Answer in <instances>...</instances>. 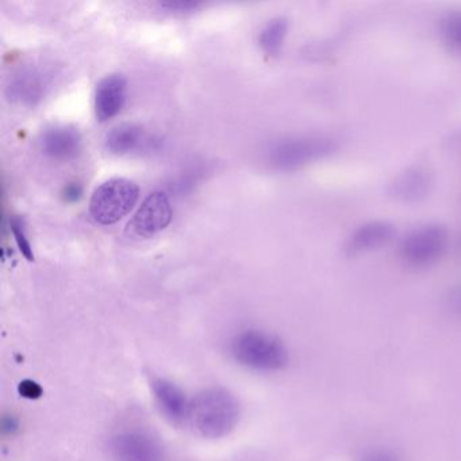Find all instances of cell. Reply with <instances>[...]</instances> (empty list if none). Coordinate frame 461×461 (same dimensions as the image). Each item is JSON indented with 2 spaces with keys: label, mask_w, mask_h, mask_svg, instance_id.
<instances>
[{
  "label": "cell",
  "mask_w": 461,
  "mask_h": 461,
  "mask_svg": "<svg viewBox=\"0 0 461 461\" xmlns=\"http://www.w3.org/2000/svg\"><path fill=\"white\" fill-rule=\"evenodd\" d=\"M174 217L171 201L163 191H155L142 202L141 206L129 223V229L136 236L149 239L164 230Z\"/></svg>",
  "instance_id": "cell-7"
},
{
  "label": "cell",
  "mask_w": 461,
  "mask_h": 461,
  "mask_svg": "<svg viewBox=\"0 0 461 461\" xmlns=\"http://www.w3.org/2000/svg\"><path fill=\"white\" fill-rule=\"evenodd\" d=\"M447 244V233L438 225L423 226L410 233L402 244L403 260L414 267H426L438 260Z\"/></svg>",
  "instance_id": "cell-5"
},
{
  "label": "cell",
  "mask_w": 461,
  "mask_h": 461,
  "mask_svg": "<svg viewBox=\"0 0 461 461\" xmlns=\"http://www.w3.org/2000/svg\"><path fill=\"white\" fill-rule=\"evenodd\" d=\"M287 32L288 23L285 18H275V20L269 21L258 37V42H260L264 53L271 58H276L282 50Z\"/></svg>",
  "instance_id": "cell-14"
},
{
  "label": "cell",
  "mask_w": 461,
  "mask_h": 461,
  "mask_svg": "<svg viewBox=\"0 0 461 461\" xmlns=\"http://www.w3.org/2000/svg\"><path fill=\"white\" fill-rule=\"evenodd\" d=\"M230 350L237 363L255 371H277L287 363V350L280 339L255 329L234 336Z\"/></svg>",
  "instance_id": "cell-2"
},
{
  "label": "cell",
  "mask_w": 461,
  "mask_h": 461,
  "mask_svg": "<svg viewBox=\"0 0 461 461\" xmlns=\"http://www.w3.org/2000/svg\"><path fill=\"white\" fill-rule=\"evenodd\" d=\"M83 195V187L79 185V183H69L68 185L64 187L63 191V198L64 201L69 202V203H74V202L79 201Z\"/></svg>",
  "instance_id": "cell-19"
},
{
  "label": "cell",
  "mask_w": 461,
  "mask_h": 461,
  "mask_svg": "<svg viewBox=\"0 0 461 461\" xmlns=\"http://www.w3.org/2000/svg\"><path fill=\"white\" fill-rule=\"evenodd\" d=\"M201 6L202 5L198 2H164V4H160L161 9L171 13H180V14L194 12Z\"/></svg>",
  "instance_id": "cell-18"
},
{
  "label": "cell",
  "mask_w": 461,
  "mask_h": 461,
  "mask_svg": "<svg viewBox=\"0 0 461 461\" xmlns=\"http://www.w3.org/2000/svg\"><path fill=\"white\" fill-rule=\"evenodd\" d=\"M429 179L425 172L415 171L407 172L403 176L399 177L398 182L393 185L395 195L406 199V201H415L425 195L428 191Z\"/></svg>",
  "instance_id": "cell-15"
},
{
  "label": "cell",
  "mask_w": 461,
  "mask_h": 461,
  "mask_svg": "<svg viewBox=\"0 0 461 461\" xmlns=\"http://www.w3.org/2000/svg\"><path fill=\"white\" fill-rule=\"evenodd\" d=\"M240 415L239 399L230 391L210 387L191 398L187 423L204 438H221L236 429Z\"/></svg>",
  "instance_id": "cell-1"
},
{
  "label": "cell",
  "mask_w": 461,
  "mask_h": 461,
  "mask_svg": "<svg viewBox=\"0 0 461 461\" xmlns=\"http://www.w3.org/2000/svg\"><path fill=\"white\" fill-rule=\"evenodd\" d=\"M47 77L34 67H26L10 80L6 95L13 104L34 107L44 98Z\"/></svg>",
  "instance_id": "cell-8"
},
{
  "label": "cell",
  "mask_w": 461,
  "mask_h": 461,
  "mask_svg": "<svg viewBox=\"0 0 461 461\" xmlns=\"http://www.w3.org/2000/svg\"><path fill=\"white\" fill-rule=\"evenodd\" d=\"M128 98V82L122 75H109L96 86L95 113L101 122H107L122 112Z\"/></svg>",
  "instance_id": "cell-9"
},
{
  "label": "cell",
  "mask_w": 461,
  "mask_h": 461,
  "mask_svg": "<svg viewBox=\"0 0 461 461\" xmlns=\"http://www.w3.org/2000/svg\"><path fill=\"white\" fill-rule=\"evenodd\" d=\"M10 230L14 234L15 242H17L21 253H23L29 261H33V248H32L31 240L28 239V231H26L23 218L18 217V215L10 218Z\"/></svg>",
  "instance_id": "cell-16"
},
{
  "label": "cell",
  "mask_w": 461,
  "mask_h": 461,
  "mask_svg": "<svg viewBox=\"0 0 461 461\" xmlns=\"http://www.w3.org/2000/svg\"><path fill=\"white\" fill-rule=\"evenodd\" d=\"M155 140L137 123H121L114 126L106 136V147L113 155L125 156L148 150Z\"/></svg>",
  "instance_id": "cell-11"
},
{
  "label": "cell",
  "mask_w": 461,
  "mask_h": 461,
  "mask_svg": "<svg viewBox=\"0 0 461 461\" xmlns=\"http://www.w3.org/2000/svg\"><path fill=\"white\" fill-rule=\"evenodd\" d=\"M156 403L164 415L175 423L187 422L190 401L182 388L167 379H155L152 382Z\"/></svg>",
  "instance_id": "cell-12"
},
{
  "label": "cell",
  "mask_w": 461,
  "mask_h": 461,
  "mask_svg": "<svg viewBox=\"0 0 461 461\" xmlns=\"http://www.w3.org/2000/svg\"><path fill=\"white\" fill-rule=\"evenodd\" d=\"M109 447L114 461H164L160 442L141 430L120 431L112 437Z\"/></svg>",
  "instance_id": "cell-6"
},
{
  "label": "cell",
  "mask_w": 461,
  "mask_h": 461,
  "mask_svg": "<svg viewBox=\"0 0 461 461\" xmlns=\"http://www.w3.org/2000/svg\"><path fill=\"white\" fill-rule=\"evenodd\" d=\"M333 150L334 144L330 140L321 137H294L272 145L268 160L272 167L280 171H295L330 155Z\"/></svg>",
  "instance_id": "cell-4"
},
{
  "label": "cell",
  "mask_w": 461,
  "mask_h": 461,
  "mask_svg": "<svg viewBox=\"0 0 461 461\" xmlns=\"http://www.w3.org/2000/svg\"><path fill=\"white\" fill-rule=\"evenodd\" d=\"M442 36L450 47L461 50V13L447 15L441 23Z\"/></svg>",
  "instance_id": "cell-17"
},
{
  "label": "cell",
  "mask_w": 461,
  "mask_h": 461,
  "mask_svg": "<svg viewBox=\"0 0 461 461\" xmlns=\"http://www.w3.org/2000/svg\"><path fill=\"white\" fill-rule=\"evenodd\" d=\"M82 134L71 126H53L47 129L40 139L42 152L56 160L77 158L82 150Z\"/></svg>",
  "instance_id": "cell-10"
},
{
  "label": "cell",
  "mask_w": 461,
  "mask_h": 461,
  "mask_svg": "<svg viewBox=\"0 0 461 461\" xmlns=\"http://www.w3.org/2000/svg\"><path fill=\"white\" fill-rule=\"evenodd\" d=\"M393 234H395V229L391 223L384 222V221L366 223L350 236L347 252L349 255H358V253L377 249L390 242Z\"/></svg>",
  "instance_id": "cell-13"
},
{
  "label": "cell",
  "mask_w": 461,
  "mask_h": 461,
  "mask_svg": "<svg viewBox=\"0 0 461 461\" xmlns=\"http://www.w3.org/2000/svg\"><path fill=\"white\" fill-rule=\"evenodd\" d=\"M363 461H398L393 455L387 452H374L369 453L368 456L364 457Z\"/></svg>",
  "instance_id": "cell-20"
},
{
  "label": "cell",
  "mask_w": 461,
  "mask_h": 461,
  "mask_svg": "<svg viewBox=\"0 0 461 461\" xmlns=\"http://www.w3.org/2000/svg\"><path fill=\"white\" fill-rule=\"evenodd\" d=\"M140 188L133 180L114 177L102 183L90 201V214L101 225H113L133 210Z\"/></svg>",
  "instance_id": "cell-3"
}]
</instances>
